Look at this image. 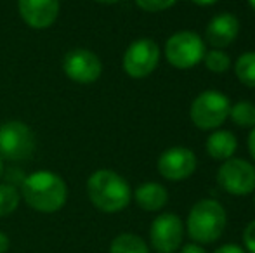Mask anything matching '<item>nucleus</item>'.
<instances>
[{"instance_id": "nucleus-2", "label": "nucleus", "mask_w": 255, "mask_h": 253, "mask_svg": "<svg viewBox=\"0 0 255 253\" xmlns=\"http://www.w3.org/2000/svg\"><path fill=\"white\" fill-rule=\"evenodd\" d=\"M87 196L98 210L104 213H117L128 206L132 189L120 173L101 169L87 179Z\"/></svg>"}, {"instance_id": "nucleus-10", "label": "nucleus", "mask_w": 255, "mask_h": 253, "mask_svg": "<svg viewBox=\"0 0 255 253\" xmlns=\"http://www.w3.org/2000/svg\"><path fill=\"white\" fill-rule=\"evenodd\" d=\"M184 224L175 213H160L149 227V241L156 253H175L182 245Z\"/></svg>"}, {"instance_id": "nucleus-7", "label": "nucleus", "mask_w": 255, "mask_h": 253, "mask_svg": "<svg viewBox=\"0 0 255 253\" xmlns=\"http://www.w3.org/2000/svg\"><path fill=\"white\" fill-rule=\"evenodd\" d=\"M217 182L228 194L247 196L255 191V167L243 158H229L219 167Z\"/></svg>"}, {"instance_id": "nucleus-21", "label": "nucleus", "mask_w": 255, "mask_h": 253, "mask_svg": "<svg viewBox=\"0 0 255 253\" xmlns=\"http://www.w3.org/2000/svg\"><path fill=\"white\" fill-rule=\"evenodd\" d=\"M139 9L146 12H161L165 9H170L177 0H134Z\"/></svg>"}, {"instance_id": "nucleus-24", "label": "nucleus", "mask_w": 255, "mask_h": 253, "mask_svg": "<svg viewBox=\"0 0 255 253\" xmlns=\"http://www.w3.org/2000/svg\"><path fill=\"white\" fill-rule=\"evenodd\" d=\"M181 253H207V252H205V248L202 247V245L188 243V245H184V247H182Z\"/></svg>"}, {"instance_id": "nucleus-6", "label": "nucleus", "mask_w": 255, "mask_h": 253, "mask_svg": "<svg viewBox=\"0 0 255 253\" xmlns=\"http://www.w3.org/2000/svg\"><path fill=\"white\" fill-rule=\"evenodd\" d=\"M205 42L196 31H177L165 44V58L177 70H191L205 58Z\"/></svg>"}, {"instance_id": "nucleus-3", "label": "nucleus", "mask_w": 255, "mask_h": 253, "mask_svg": "<svg viewBox=\"0 0 255 253\" xmlns=\"http://www.w3.org/2000/svg\"><path fill=\"white\" fill-rule=\"evenodd\" d=\"M228 224L224 206L215 199H200L193 205L186 220V229L195 243L210 245L222 236Z\"/></svg>"}, {"instance_id": "nucleus-13", "label": "nucleus", "mask_w": 255, "mask_h": 253, "mask_svg": "<svg viewBox=\"0 0 255 253\" xmlns=\"http://www.w3.org/2000/svg\"><path fill=\"white\" fill-rule=\"evenodd\" d=\"M240 33V21L235 14H217L210 19L207 24V31H205V38L214 49H224L229 47L233 42L236 40Z\"/></svg>"}, {"instance_id": "nucleus-11", "label": "nucleus", "mask_w": 255, "mask_h": 253, "mask_svg": "<svg viewBox=\"0 0 255 253\" xmlns=\"http://www.w3.org/2000/svg\"><path fill=\"white\" fill-rule=\"evenodd\" d=\"M156 169L163 179L167 180H179L188 179L196 170V155L188 148H168L158 156Z\"/></svg>"}, {"instance_id": "nucleus-15", "label": "nucleus", "mask_w": 255, "mask_h": 253, "mask_svg": "<svg viewBox=\"0 0 255 253\" xmlns=\"http://www.w3.org/2000/svg\"><path fill=\"white\" fill-rule=\"evenodd\" d=\"M134 199L146 212H160L168 201V192L158 182H144L134 191Z\"/></svg>"}, {"instance_id": "nucleus-9", "label": "nucleus", "mask_w": 255, "mask_h": 253, "mask_svg": "<svg viewBox=\"0 0 255 253\" xmlns=\"http://www.w3.org/2000/svg\"><path fill=\"white\" fill-rule=\"evenodd\" d=\"M63 70L64 75L75 84L91 85L101 78L103 63L99 56L89 49H73L64 56Z\"/></svg>"}, {"instance_id": "nucleus-18", "label": "nucleus", "mask_w": 255, "mask_h": 253, "mask_svg": "<svg viewBox=\"0 0 255 253\" xmlns=\"http://www.w3.org/2000/svg\"><path fill=\"white\" fill-rule=\"evenodd\" d=\"M229 116L238 127L254 128L255 127V104L250 101H240L231 106Z\"/></svg>"}, {"instance_id": "nucleus-30", "label": "nucleus", "mask_w": 255, "mask_h": 253, "mask_svg": "<svg viewBox=\"0 0 255 253\" xmlns=\"http://www.w3.org/2000/svg\"><path fill=\"white\" fill-rule=\"evenodd\" d=\"M249 3H250V7L255 10V0H249Z\"/></svg>"}, {"instance_id": "nucleus-14", "label": "nucleus", "mask_w": 255, "mask_h": 253, "mask_svg": "<svg viewBox=\"0 0 255 253\" xmlns=\"http://www.w3.org/2000/svg\"><path fill=\"white\" fill-rule=\"evenodd\" d=\"M236 149H238V139L229 130H214L207 137V153L214 160L226 162L233 158Z\"/></svg>"}, {"instance_id": "nucleus-4", "label": "nucleus", "mask_w": 255, "mask_h": 253, "mask_svg": "<svg viewBox=\"0 0 255 253\" xmlns=\"http://www.w3.org/2000/svg\"><path fill=\"white\" fill-rule=\"evenodd\" d=\"M231 102L222 92L205 90L198 94L189 108V118L200 130H217L229 118Z\"/></svg>"}, {"instance_id": "nucleus-5", "label": "nucleus", "mask_w": 255, "mask_h": 253, "mask_svg": "<svg viewBox=\"0 0 255 253\" xmlns=\"http://www.w3.org/2000/svg\"><path fill=\"white\" fill-rule=\"evenodd\" d=\"M37 149L35 134L26 123L9 120L0 125V156L9 162H24Z\"/></svg>"}, {"instance_id": "nucleus-20", "label": "nucleus", "mask_w": 255, "mask_h": 253, "mask_svg": "<svg viewBox=\"0 0 255 253\" xmlns=\"http://www.w3.org/2000/svg\"><path fill=\"white\" fill-rule=\"evenodd\" d=\"M203 63L208 71L217 73V75L226 73V71L231 68V59H229V56L226 54L224 51H221V49H212L210 52H205Z\"/></svg>"}, {"instance_id": "nucleus-27", "label": "nucleus", "mask_w": 255, "mask_h": 253, "mask_svg": "<svg viewBox=\"0 0 255 253\" xmlns=\"http://www.w3.org/2000/svg\"><path fill=\"white\" fill-rule=\"evenodd\" d=\"M193 3H196V5H212V3H215L217 0H191Z\"/></svg>"}, {"instance_id": "nucleus-19", "label": "nucleus", "mask_w": 255, "mask_h": 253, "mask_svg": "<svg viewBox=\"0 0 255 253\" xmlns=\"http://www.w3.org/2000/svg\"><path fill=\"white\" fill-rule=\"evenodd\" d=\"M21 192L12 184H0V217L14 213L19 206Z\"/></svg>"}, {"instance_id": "nucleus-29", "label": "nucleus", "mask_w": 255, "mask_h": 253, "mask_svg": "<svg viewBox=\"0 0 255 253\" xmlns=\"http://www.w3.org/2000/svg\"><path fill=\"white\" fill-rule=\"evenodd\" d=\"M2 175H3V158L0 156V179H2Z\"/></svg>"}, {"instance_id": "nucleus-23", "label": "nucleus", "mask_w": 255, "mask_h": 253, "mask_svg": "<svg viewBox=\"0 0 255 253\" xmlns=\"http://www.w3.org/2000/svg\"><path fill=\"white\" fill-rule=\"evenodd\" d=\"M214 253H247L245 248L238 247V245H222Z\"/></svg>"}, {"instance_id": "nucleus-12", "label": "nucleus", "mask_w": 255, "mask_h": 253, "mask_svg": "<svg viewBox=\"0 0 255 253\" xmlns=\"http://www.w3.org/2000/svg\"><path fill=\"white\" fill-rule=\"evenodd\" d=\"M61 0H17V10L33 30H47L59 17Z\"/></svg>"}, {"instance_id": "nucleus-1", "label": "nucleus", "mask_w": 255, "mask_h": 253, "mask_svg": "<svg viewBox=\"0 0 255 253\" xmlns=\"http://www.w3.org/2000/svg\"><path fill=\"white\" fill-rule=\"evenodd\" d=\"M21 198L40 213L59 212L68 199V186L63 177L51 170H38L21 182Z\"/></svg>"}, {"instance_id": "nucleus-26", "label": "nucleus", "mask_w": 255, "mask_h": 253, "mask_svg": "<svg viewBox=\"0 0 255 253\" xmlns=\"http://www.w3.org/2000/svg\"><path fill=\"white\" fill-rule=\"evenodd\" d=\"M249 151L252 155V158L255 160V127L252 128V132L249 135Z\"/></svg>"}, {"instance_id": "nucleus-17", "label": "nucleus", "mask_w": 255, "mask_h": 253, "mask_svg": "<svg viewBox=\"0 0 255 253\" xmlns=\"http://www.w3.org/2000/svg\"><path fill=\"white\" fill-rule=\"evenodd\" d=\"M235 73L236 78L243 85L250 88H255V52H245L242 54L235 63Z\"/></svg>"}, {"instance_id": "nucleus-22", "label": "nucleus", "mask_w": 255, "mask_h": 253, "mask_svg": "<svg viewBox=\"0 0 255 253\" xmlns=\"http://www.w3.org/2000/svg\"><path fill=\"white\" fill-rule=\"evenodd\" d=\"M243 243L249 253H255V220L249 224L243 231Z\"/></svg>"}, {"instance_id": "nucleus-28", "label": "nucleus", "mask_w": 255, "mask_h": 253, "mask_svg": "<svg viewBox=\"0 0 255 253\" xmlns=\"http://www.w3.org/2000/svg\"><path fill=\"white\" fill-rule=\"evenodd\" d=\"M94 2H99V3H118L122 0H94Z\"/></svg>"}, {"instance_id": "nucleus-25", "label": "nucleus", "mask_w": 255, "mask_h": 253, "mask_svg": "<svg viewBox=\"0 0 255 253\" xmlns=\"http://www.w3.org/2000/svg\"><path fill=\"white\" fill-rule=\"evenodd\" d=\"M9 247H10L9 236H7L5 233H2V231H0V253H7Z\"/></svg>"}, {"instance_id": "nucleus-16", "label": "nucleus", "mask_w": 255, "mask_h": 253, "mask_svg": "<svg viewBox=\"0 0 255 253\" xmlns=\"http://www.w3.org/2000/svg\"><path fill=\"white\" fill-rule=\"evenodd\" d=\"M110 253H149L146 241L132 233L118 234L110 245Z\"/></svg>"}, {"instance_id": "nucleus-8", "label": "nucleus", "mask_w": 255, "mask_h": 253, "mask_svg": "<svg viewBox=\"0 0 255 253\" xmlns=\"http://www.w3.org/2000/svg\"><path fill=\"white\" fill-rule=\"evenodd\" d=\"M160 63V47L151 38H137L127 47L122 59L124 71L130 78H146Z\"/></svg>"}]
</instances>
